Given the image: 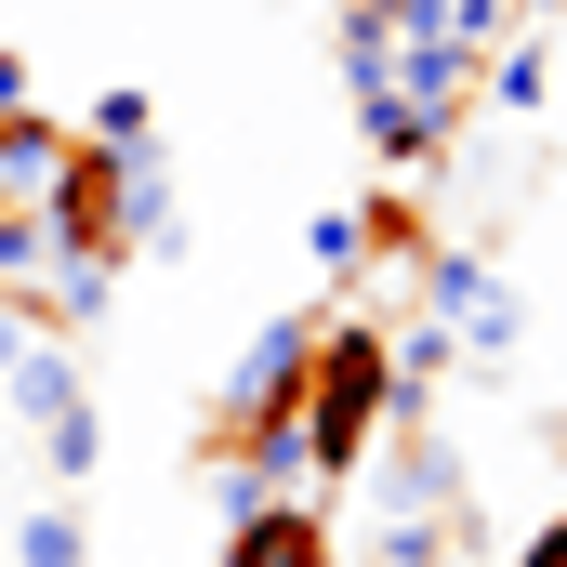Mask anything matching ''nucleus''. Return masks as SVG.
Wrapping results in <instances>:
<instances>
[{"mask_svg":"<svg viewBox=\"0 0 567 567\" xmlns=\"http://www.w3.org/2000/svg\"><path fill=\"white\" fill-rule=\"evenodd\" d=\"M383 423H396V357H383L370 317H330L317 357H303V475L357 488L383 462Z\"/></svg>","mask_w":567,"mask_h":567,"instance_id":"obj_1","label":"nucleus"},{"mask_svg":"<svg viewBox=\"0 0 567 567\" xmlns=\"http://www.w3.org/2000/svg\"><path fill=\"white\" fill-rule=\"evenodd\" d=\"M423 317H449L475 357H515V290L488 278L475 251H423Z\"/></svg>","mask_w":567,"mask_h":567,"instance_id":"obj_2","label":"nucleus"},{"mask_svg":"<svg viewBox=\"0 0 567 567\" xmlns=\"http://www.w3.org/2000/svg\"><path fill=\"white\" fill-rule=\"evenodd\" d=\"M0 423H13V435H66V423H93L80 357H66V343H27V357L0 370Z\"/></svg>","mask_w":567,"mask_h":567,"instance_id":"obj_3","label":"nucleus"},{"mask_svg":"<svg viewBox=\"0 0 567 567\" xmlns=\"http://www.w3.org/2000/svg\"><path fill=\"white\" fill-rule=\"evenodd\" d=\"M225 567H343V555H330L317 502H251V515H225Z\"/></svg>","mask_w":567,"mask_h":567,"instance_id":"obj_4","label":"nucleus"},{"mask_svg":"<svg viewBox=\"0 0 567 567\" xmlns=\"http://www.w3.org/2000/svg\"><path fill=\"white\" fill-rule=\"evenodd\" d=\"M53 225H40V198H0V303H40L53 290Z\"/></svg>","mask_w":567,"mask_h":567,"instance_id":"obj_5","label":"nucleus"},{"mask_svg":"<svg viewBox=\"0 0 567 567\" xmlns=\"http://www.w3.org/2000/svg\"><path fill=\"white\" fill-rule=\"evenodd\" d=\"M542 93H555V40H502L488 53V106L502 120H542Z\"/></svg>","mask_w":567,"mask_h":567,"instance_id":"obj_6","label":"nucleus"},{"mask_svg":"<svg viewBox=\"0 0 567 567\" xmlns=\"http://www.w3.org/2000/svg\"><path fill=\"white\" fill-rule=\"evenodd\" d=\"M303 251H317V278H357V265L383 251V212H370V198H357V212H317V225H303Z\"/></svg>","mask_w":567,"mask_h":567,"instance_id":"obj_7","label":"nucleus"},{"mask_svg":"<svg viewBox=\"0 0 567 567\" xmlns=\"http://www.w3.org/2000/svg\"><path fill=\"white\" fill-rule=\"evenodd\" d=\"M13 567H93V528L66 502H40V515H13Z\"/></svg>","mask_w":567,"mask_h":567,"instance_id":"obj_8","label":"nucleus"},{"mask_svg":"<svg viewBox=\"0 0 567 567\" xmlns=\"http://www.w3.org/2000/svg\"><path fill=\"white\" fill-rule=\"evenodd\" d=\"M80 145H106V158H145V145H158V106H145V93H93Z\"/></svg>","mask_w":567,"mask_h":567,"instance_id":"obj_9","label":"nucleus"},{"mask_svg":"<svg viewBox=\"0 0 567 567\" xmlns=\"http://www.w3.org/2000/svg\"><path fill=\"white\" fill-rule=\"evenodd\" d=\"M515 567H567V515H542V542H528Z\"/></svg>","mask_w":567,"mask_h":567,"instance_id":"obj_10","label":"nucleus"},{"mask_svg":"<svg viewBox=\"0 0 567 567\" xmlns=\"http://www.w3.org/2000/svg\"><path fill=\"white\" fill-rule=\"evenodd\" d=\"M27 343H40V330H27V303H0V370H13Z\"/></svg>","mask_w":567,"mask_h":567,"instance_id":"obj_11","label":"nucleus"},{"mask_svg":"<svg viewBox=\"0 0 567 567\" xmlns=\"http://www.w3.org/2000/svg\"><path fill=\"white\" fill-rule=\"evenodd\" d=\"M0 106H27V53H0Z\"/></svg>","mask_w":567,"mask_h":567,"instance_id":"obj_12","label":"nucleus"},{"mask_svg":"<svg viewBox=\"0 0 567 567\" xmlns=\"http://www.w3.org/2000/svg\"><path fill=\"white\" fill-rule=\"evenodd\" d=\"M502 13H567V0H502Z\"/></svg>","mask_w":567,"mask_h":567,"instance_id":"obj_13","label":"nucleus"}]
</instances>
